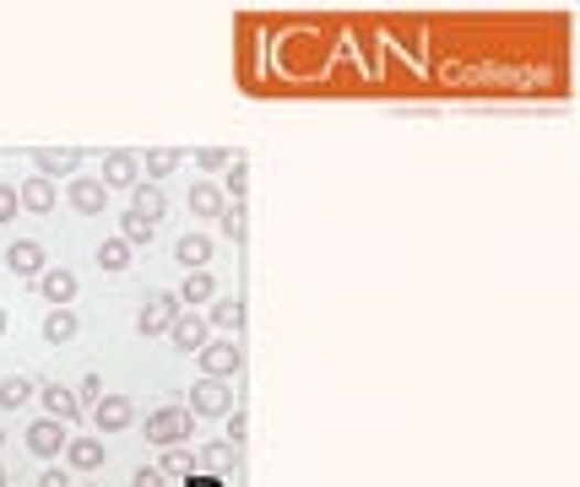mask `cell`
<instances>
[{
  "instance_id": "1",
  "label": "cell",
  "mask_w": 580,
  "mask_h": 487,
  "mask_svg": "<svg viewBox=\"0 0 580 487\" xmlns=\"http://www.w3.org/2000/svg\"><path fill=\"white\" fill-rule=\"evenodd\" d=\"M195 364H201L206 379H228V385H234V374L245 368V347H239V336H223V342L212 336V342L195 353Z\"/></svg>"
},
{
  "instance_id": "2",
  "label": "cell",
  "mask_w": 580,
  "mask_h": 487,
  "mask_svg": "<svg viewBox=\"0 0 580 487\" xmlns=\"http://www.w3.org/2000/svg\"><path fill=\"white\" fill-rule=\"evenodd\" d=\"M191 423H195L191 412L169 401V407L147 412V444H163V450H169V444H191Z\"/></svg>"
},
{
  "instance_id": "3",
  "label": "cell",
  "mask_w": 580,
  "mask_h": 487,
  "mask_svg": "<svg viewBox=\"0 0 580 487\" xmlns=\"http://www.w3.org/2000/svg\"><path fill=\"white\" fill-rule=\"evenodd\" d=\"M234 412V385L228 379H201L191 390V418H228Z\"/></svg>"
},
{
  "instance_id": "4",
  "label": "cell",
  "mask_w": 580,
  "mask_h": 487,
  "mask_svg": "<svg viewBox=\"0 0 580 487\" xmlns=\"http://www.w3.org/2000/svg\"><path fill=\"white\" fill-rule=\"evenodd\" d=\"M180 299H174V293H152V299H147V304H141V314H136V331H141V336H169V325H174V320H180Z\"/></svg>"
},
{
  "instance_id": "5",
  "label": "cell",
  "mask_w": 580,
  "mask_h": 487,
  "mask_svg": "<svg viewBox=\"0 0 580 487\" xmlns=\"http://www.w3.org/2000/svg\"><path fill=\"white\" fill-rule=\"evenodd\" d=\"M22 444H28V450H33L39 461H55V455H65L71 433H65V423H55V418H39V423H28Z\"/></svg>"
},
{
  "instance_id": "6",
  "label": "cell",
  "mask_w": 580,
  "mask_h": 487,
  "mask_svg": "<svg viewBox=\"0 0 580 487\" xmlns=\"http://www.w3.org/2000/svg\"><path fill=\"white\" fill-rule=\"evenodd\" d=\"M65 201H71V212H82V217H98V212L109 206V190H104V180H87V174H76V180L65 184Z\"/></svg>"
},
{
  "instance_id": "7",
  "label": "cell",
  "mask_w": 580,
  "mask_h": 487,
  "mask_svg": "<svg viewBox=\"0 0 580 487\" xmlns=\"http://www.w3.org/2000/svg\"><path fill=\"white\" fill-rule=\"evenodd\" d=\"M169 342H174L180 353H201V347L212 342V325H206V314H191V309H180V320L169 325Z\"/></svg>"
},
{
  "instance_id": "8",
  "label": "cell",
  "mask_w": 580,
  "mask_h": 487,
  "mask_svg": "<svg viewBox=\"0 0 580 487\" xmlns=\"http://www.w3.org/2000/svg\"><path fill=\"white\" fill-rule=\"evenodd\" d=\"M93 423H98V433H126V428H136V401L130 396H104L93 407Z\"/></svg>"
},
{
  "instance_id": "9",
  "label": "cell",
  "mask_w": 580,
  "mask_h": 487,
  "mask_svg": "<svg viewBox=\"0 0 580 487\" xmlns=\"http://www.w3.org/2000/svg\"><path fill=\"white\" fill-rule=\"evenodd\" d=\"M6 266L17 271V277H28V282H39L44 271H50V260H44V244L39 239H17L6 249Z\"/></svg>"
},
{
  "instance_id": "10",
  "label": "cell",
  "mask_w": 580,
  "mask_h": 487,
  "mask_svg": "<svg viewBox=\"0 0 580 487\" xmlns=\"http://www.w3.org/2000/svg\"><path fill=\"white\" fill-rule=\"evenodd\" d=\"M33 169H39L44 180L76 174V169H82V147H33Z\"/></svg>"
},
{
  "instance_id": "11",
  "label": "cell",
  "mask_w": 580,
  "mask_h": 487,
  "mask_svg": "<svg viewBox=\"0 0 580 487\" xmlns=\"http://www.w3.org/2000/svg\"><path fill=\"white\" fill-rule=\"evenodd\" d=\"M130 212L141 217V223H163V212H169V195H163V184H152V180H141L136 190H130Z\"/></svg>"
},
{
  "instance_id": "12",
  "label": "cell",
  "mask_w": 580,
  "mask_h": 487,
  "mask_svg": "<svg viewBox=\"0 0 580 487\" xmlns=\"http://www.w3.org/2000/svg\"><path fill=\"white\" fill-rule=\"evenodd\" d=\"M141 184V158L136 152H109L104 158V190H136Z\"/></svg>"
},
{
  "instance_id": "13",
  "label": "cell",
  "mask_w": 580,
  "mask_h": 487,
  "mask_svg": "<svg viewBox=\"0 0 580 487\" xmlns=\"http://www.w3.org/2000/svg\"><path fill=\"white\" fill-rule=\"evenodd\" d=\"M76 271H65V266H50L44 277H39V293L50 299V309H71V299H76Z\"/></svg>"
},
{
  "instance_id": "14",
  "label": "cell",
  "mask_w": 580,
  "mask_h": 487,
  "mask_svg": "<svg viewBox=\"0 0 580 487\" xmlns=\"http://www.w3.org/2000/svg\"><path fill=\"white\" fill-rule=\"evenodd\" d=\"M104 461H109L104 439H71V444H65V466H71V472H98Z\"/></svg>"
},
{
  "instance_id": "15",
  "label": "cell",
  "mask_w": 580,
  "mask_h": 487,
  "mask_svg": "<svg viewBox=\"0 0 580 487\" xmlns=\"http://www.w3.org/2000/svg\"><path fill=\"white\" fill-rule=\"evenodd\" d=\"M17 201H22V212H33V217L55 212V180H44V174L22 180V190H17Z\"/></svg>"
},
{
  "instance_id": "16",
  "label": "cell",
  "mask_w": 580,
  "mask_h": 487,
  "mask_svg": "<svg viewBox=\"0 0 580 487\" xmlns=\"http://www.w3.org/2000/svg\"><path fill=\"white\" fill-rule=\"evenodd\" d=\"M39 401H44V412H50L55 423H76V418H82V401H76L65 385H39Z\"/></svg>"
},
{
  "instance_id": "17",
  "label": "cell",
  "mask_w": 580,
  "mask_h": 487,
  "mask_svg": "<svg viewBox=\"0 0 580 487\" xmlns=\"http://www.w3.org/2000/svg\"><path fill=\"white\" fill-rule=\"evenodd\" d=\"M223 206H228L223 184H191V217H206V223H217V217H223Z\"/></svg>"
},
{
  "instance_id": "18",
  "label": "cell",
  "mask_w": 580,
  "mask_h": 487,
  "mask_svg": "<svg viewBox=\"0 0 580 487\" xmlns=\"http://www.w3.org/2000/svg\"><path fill=\"white\" fill-rule=\"evenodd\" d=\"M33 396H39V379H28V374H11V379H0V407H6V412L28 407Z\"/></svg>"
},
{
  "instance_id": "19",
  "label": "cell",
  "mask_w": 580,
  "mask_h": 487,
  "mask_svg": "<svg viewBox=\"0 0 580 487\" xmlns=\"http://www.w3.org/2000/svg\"><path fill=\"white\" fill-rule=\"evenodd\" d=\"M174 255H180L185 271H206V260H212V239H206V234H185V239L174 244Z\"/></svg>"
},
{
  "instance_id": "20",
  "label": "cell",
  "mask_w": 580,
  "mask_h": 487,
  "mask_svg": "<svg viewBox=\"0 0 580 487\" xmlns=\"http://www.w3.org/2000/svg\"><path fill=\"white\" fill-rule=\"evenodd\" d=\"M212 293H217V288H212V271H185V288H180L174 299L191 309V304H212Z\"/></svg>"
},
{
  "instance_id": "21",
  "label": "cell",
  "mask_w": 580,
  "mask_h": 487,
  "mask_svg": "<svg viewBox=\"0 0 580 487\" xmlns=\"http://www.w3.org/2000/svg\"><path fill=\"white\" fill-rule=\"evenodd\" d=\"M206 325H223V331L239 336V325H245V299H217L212 314H206Z\"/></svg>"
},
{
  "instance_id": "22",
  "label": "cell",
  "mask_w": 580,
  "mask_h": 487,
  "mask_svg": "<svg viewBox=\"0 0 580 487\" xmlns=\"http://www.w3.org/2000/svg\"><path fill=\"white\" fill-rule=\"evenodd\" d=\"M76 325H82V320H76L71 309H55V314H44V342H55V347H65V342L76 336Z\"/></svg>"
},
{
  "instance_id": "23",
  "label": "cell",
  "mask_w": 580,
  "mask_h": 487,
  "mask_svg": "<svg viewBox=\"0 0 580 487\" xmlns=\"http://www.w3.org/2000/svg\"><path fill=\"white\" fill-rule=\"evenodd\" d=\"M180 163H185V152H174V147H158V152H147V180H152V184L169 180Z\"/></svg>"
},
{
  "instance_id": "24",
  "label": "cell",
  "mask_w": 580,
  "mask_h": 487,
  "mask_svg": "<svg viewBox=\"0 0 580 487\" xmlns=\"http://www.w3.org/2000/svg\"><path fill=\"white\" fill-rule=\"evenodd\" d=\"M158 472H163V477H191V472H195V450H185V444H169Z\"/></svg>"
},
{
  "instance_id": "25",
  "label": "cell",
  "mask_w": 580,
  "mask_h": 487,
  "mask_svg": "<svg viewBox=\"0 0 580 487\" xmlns=\"http://www.w3.org/2000/svg\"><path fill=\"white\" fill-rule=\"evenodd\" d=\"M223 195H234V201H245L250 195V163L234 152V163H228V180H223Z\"/></svg>"
},
{
  "instance_id": "26",
  "label": "cell",
  "mask_w": 580,
  "mask_h": 487,
  "mask_svg": "<svg viewBox=\"0 0 580 487\" xmlns=\"http://www.w3.org/2000/svg\"><path fill=\"white\" fill-rule=\"evenodd\" d=\"M98 266H104V271H126V266H130V244L126 239H104V244H98Z\"/></svg>"
},
{
  "instance_id": "27",
  "label": "cell",
  "mask_w": 580,
  "mask_h": 487,
  "mask_svg": "<svg viewBox=\"0 0 580 487\" xmlns=\"http://www.w3.org/2000/svg\"><path fill=\"white\" fill-rule=\"evenodd\" d=\"M245 223H250V217H245V201L223 206V217H217V228H223V234H228L234 244H245Z\"/></svg>"
},
{
  "instance_id": "28",
  "label": "cell",
  "mask_w": 580,
  "mask_h": 487,
  "mask_svg": "<svg viewBox=\"0 0 580 487\" xmlns=\"http://www.w3.org/2000/svg\"><path fill=\"white\" fill-rule=\"evenodd\" d=\"M120 239H126L130 249H141V244H152V223H141L136 212H126V217H120Z\"/></svg>"
},
{
  "instance_id": "29",
  "label": "cell",
  "mask_w": 580,
  "mask_h": 487,
  "mask_svg": "<svg viewBox=\"0 0 580 487\" xmlns=\"http://www.w3.org/2000/svg\"><path fill=\"white\" fill-rule=\"evenodd\" d=\"M195 163H201L206 174H217V169H228V163H234V152H228V147H201V152H195Z\"/></svg>"
},
{
  "instance_id": "30",
  "label": "cell",
  "mask_w": 580,
  "mask_h": 487,
  "mask_svg": "<svg viewBox=\"0 0 580 487\" xmlns=\"http://www.w3.org/2000/svg\"><path fill=\"white\" fill-rule=\"evenodd\" d=\"M234 455H239V450H234V444H228V439H223V444H212V450H206V455H201V461H206V466H212V472H228V466H234Z\"/></svg>"
},
{
  "instance_id": "31",
  "label": "cell",
  "mask_w": 580,
  "mask_h": 487,
  "mask_svg": "<svg viewBox=\"0 0 580 487\" xmlns=\"http://www.w3.org/2000/svg\"><path fill=\"white\" fill-rule=\"evenodd\" d=\"M17 206H22V201H17V184H0V228L17 223Z\"/></svg>"
},
{
  "instance_id": "32",
  "label": "cell",
  "mask_w": 580,
  "mask_h": 487,
  "mask_svg": "<svg viewBox=\"0 0 580 487\" xmlns=\"http://www.w3.org/2000/svg\"><path fill=\"white\" fill-rule=\"evenodd\" d=\"M130 487H169V477H163L158 466H136V472H130Z\"/></svg>"
},
{
  "instance_id": "33",
  "label": "cell",
  "mask_w": 580,
  "mask_h": 487,
  "mask_svg": "<svg viewBox=\"0 0 580 487\" xmlns=\"http://www.w3.org/2000/svg\"><path fill=\"white\" fill-rule=\"evenodd\" d=\"M76 401L98 407V401H104V379H98V374H87V379H82V390H76Z\"/></svg>"
},
{
  "instance_id": "34",
  "label": "cell",
  "mask_w": 580,
  "mask_h": 487,
  "mask_svg": "<svg viewBox=\"0 0 580 487\" xmlns=\"http://www.w3.org/2000/svg\"><path fill=\"white\" fill-rule=\"evenodd\" d=\"M228 444H234V450L245 444V412H228Z\"/></svg>"
},
{
  "instance_id": "35",
  "label": "cell",
  "mask_w": 580,
  "mask_h": 487,
  "mask_svg": "<svg viewBox=\"0 0 580 487\" xmlns=\"http://www.w3.org/2000/svg\"><path fill=\"white\" fill-rule=\"evenodd\" d=\"M39 487H71V477H65V472H44V477H39Z\"/></svg>"
},
{
  "instance_id": "36",
  "label": "cell",
  "mask_w": 580,
  "mask_h": 487,
  "mask_svg": "<svg viewBox=\"0 0 580 487\" xmlns=\"http://www.w3.org/2000/svg\"><path fill=\"white\" fill-rule=\"evenodd\" d=\"M0 487H11V477H6V466H0Z\"/></svg>"
},
{
  "instance_id": "37",
  "label": "cell",
  "mask_w": 580,
  "mask_h": 487,
  "mask_svg": "<svg viewBox=\"0 0 580 487\" xmlns=\"http://www.w3.org/2000/svg\"><path fill=\"white\" fill-rule=\"evenodd\" d=\"M0 336H6V309H0Z\"/></svg>"
},
{
  "instance_id": "38",
  "label": "cell",
  "mask_w": 580,
  "mask_h": 487,
  "mask_svg": "<svg viewBox=\"0 0 580 487\" xmlns=\"http://www.w3.org/2000/svg\"><path fill=\"white\" fill-rule=\"evenodd\" d=\"M0 450H6V433H0Z\"/></svg>"
},
{
  "instance_id": "39",
  "label": "cell",
  "mask_w": 580,
  "mask_h": 487,
  "mask_svg": "<svg viewBox=\"0 0 580 487\" xmlns=\"http://www.w3.org/2000/svg\"><path fill=\"white\" fill-rule=\"evenodd\" d=\"M71 487H76V483H71ZM82 487H87V483H82Z\"/></svg>"
}]
</instances>
